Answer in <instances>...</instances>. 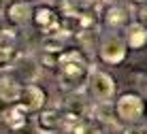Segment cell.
I'll return each instance as SVG.
<instances>
[{"instance_id": "obj_1", "label": "cell", "mask_w": 147, "mask_h": 134, "mask_svg": "<svg viewBox=\"0 0 147 134\" xmlns=\"http://www.w3.org/2000/svg\"><path fill=\"white\" fill-rule=\"evenodd\" d=\"M55 77L58 85L64 92H81L92 70L90 58L81 49H66L64 47L55 58Z\"/></svg>"}, {"instance_id": "obj_2", "label": "cell", "mask_w": 147, "mask_h": 134, "mask_svg": "<svg viewBox=\"0 0 147 134\" xmlns=\"http://www.w3.org/2000/svg\"><path fill=\"white\" fill-rule=\"evenodd\" d=\"M34 28L43 32V36H64L66 32L62 30V22H60V13L58 9L51 4H38L32 9V19Z\"/></svg>"}, {"instance_id": "obj_3", "label": "cell", "mask_w": 147, "mask_h": 134, "mask_svg": "<svg viewBox=\"0 0 147 134\" xmlns=\"http://www.w3.org/2000/svg\"><path fill=\"white\" fill-rule=\"evenodd\" d=\"M115 117L126 123V126H132V123H139L143 119L145 115V102L143 98L139 94H134V92H126V94H121L117 100H115Z\"/></svg>"}, {"instance_id": "obj_4", "label": "cell", "mask_w": 147, "mask_h": 134, "mask_svg": "<svg viewBox=\"0 0 147 134\" xmlns=\"http://www.w3.org/2000/svg\"><path fill=\"white\" fill-rule=\"evenodd\" d=\"M85 85H88L90 96H92L96 102H100V104H102V102H111V100L115 98V92H117L115 79H113L109 73L98 70V68H92V70H90Z\"/></svg>"}, {"instance_id": "obj_5", "label": "cell", "mask_w": 147, "mask_h": 134, "mask_svg": "<svg viewBox=\"0 0 147 134\" xmlns=\"http://www.w3.org/2000/svg\"><path fill=\"white\" fill-rule=\"evenodd\" d=\"M126 53H128V47L119 36H105L98 45V58L102 64L109 66H117L126 60Z\"/></svg>"}, {"instance_id": "obj_6", "label": "cell", "mask_w": 147, "mask_h": 134, "mask_svg": "<svg viewBox=\"0 0 147 134\" xmlns=\"http://www.w3.org/2000/svg\"><path fill=\"white\" fill-rule=\"evenodd\" d=\"M96 9H100V22L107 26V28H111V30L124 28L126 22H128V9H126L121 2L102 0Z\"/></svg>"}, {"instance_id": "obj_7", "label": "cell", "mask_w": 147, "mask_h": 134, "mask_svg": "<svg viewBox=\"0 0 147 134\" xmlns=\"http://www.w3.org/2000/svg\"><path fill=\"white\" fill-rule=\"evenodd\" d=\"M19 104L24 106L28 113H36L43 106H47V92L36 83H28L22 87V94H19Z\"/></svg>"}, {"instance_id": "obj_8", "label": "cell", "mask_w": 147, "mask_h": 134, "mask_svg": "<svg viewBox=\"0 0 147 134\" xmlns=\"http://www.w3.org/2000/svg\"><path fill=\"white\" fill-rule=\"evenodd\" d=\"M4 17L7 22L15 26V28H24L26 24H30L32 19V4L28 0H13V2L7 4L4 9Z\"/></svg>"}, {"instance_id": "obj_9", "label": "cell", "mask_w": 147, "mask_h": 134, "mask_svg": "<svg viewBox=\"0 0 147 134\" xmlns=\"http://www.w3.org/2000/svg\"><path fill=\"white\" fill-rule=\"evenodd\" d=\"M17 60V36L13 30H0V68L13 66Z\"/></svg>"}, {"instance_id": "obj_10", "label": "cell", "mask_w": 147, "mask_h": 134, "mask_svg": "<svg viewBox=\"0 0 147 134\" xmlns=\"http://www.w3.org/2000/svg\"><path fill=\"white\" fill-rule=\"evenodd\" d=\"M22 81L17 79L15 75L9 73H0V100L11 104V102L19 100V94H22Z\"/></svg>"}, {"instance_id": "obj_11", "label": "cell", "mask_w": 147, "mask_h": 134, "mask_svg": "<svg viewBox=\"0 0 147 134\" xmlns=\"http://www.w3.org/2000/svg\"><path fill=\"white\" fill-rule=\"evenodd\" d=\"M0 115H2V121L7 123V128H11V130H22L28 123V111L19 102L7 104V109H2Z\"/></svg>"}, {"instance_id": "obj_12", "label": "cell", "mask_w": 147, "mask_h": 134, "mask_svg": "<svg viewBox=\"0 0 147 134\" xmlns=\"http://www.w3.org/2000/svg\"><path fill=\"white\" fill-rule=\"evenodd\" d=\"M36 113H38L36 126H38V130L43 134L60 130V123H62V111L53 109V106H43V109L36 111Z\"/></svg>"}, {"instance_id": "obj_13", "label": "cell", "mask_w": 147, "mask_h": 134, "mask_svg": "<svg viewBox=\"0 0 147 134\" xmlns=\"http://www.w3.org/2000/svg\"><path fill=\"white\" fill-rule=\"evenodd\" d=\"M128 49H143L147 47V26L143 24H128L126 26V38H124Z\"/></svg>"}, {"instance_id": "obj_14", "label": "cell", "mask_w": 147, "mask_h": 134, "mask_svg": "<svg viewBox=\"0 0 147 134\" xmlns=\"http://www.w3.org/2000/svg\"><path fill=\"white\" fill-rule=\"evenodd\" d=\"M64 36H43V40H40V47H43L45 53L49 55H55L60 53V51L64 49Z\"/></svg>"}, {"instance_id": "obj_15", "label": "cell", "mask_w": 147, "mask_h": 134, "mask_svg": "<svg viewBox=\"0 0 147 134\" xmlns=\"http://www.w3.org/2000/svg\"><path fill=\"white\" fill-rule=\"evenodd\" d=\"M73 134H105V128L98 119H83Z\"/></svg>"}, {"instance_id": "obj_16", "label": "cell", "mask_w": 147, "mask_h": 134, "mask_svg": "<svg viewBox=\"0 0 147 134\" xmlns=\"http://www.w3.org/2000/svg\"><path fill=\"white\" fill-rule=\"evenodd\" d=\"M100 2H102V0H75V4H79V7H83V9H96Z\"/></svg>"}, {"instance_id": "obj_17", "label": "cell", "mask_w": 147, "mask_h": 134, "mask_svg": "<svg viewBox=\"0 0 147 134\" xmlns=\"http://www.w3.org/2000/svg\"><path fill=\"white\" fill-rule=\"evenodd\" d=\"M47 134H66V132H62V130H55V132H47Z\"/></svg>"}, {"instance_id": "obj_18", "label": "cell", "mask_w": 147, "mask_h": 134, "mask_svg": "<svg viewBox=\"0 0 147 134\" xmlns=\"http://www.w3.org/2000/svg\"><path fill=\"white\" fill-rule=\"evenodd\" d=\"M132 134H145V132H132Z\"/></svg>"}, {"instance_id": "obj_19", "label": "cell", "mask_w": 147, "mask_h": 134, "mask_svg": "<svg viewBox=\"0 0 147 134\" xmlns=\"http://www.w3.org/2000/svg\"><path fill=\"white\" fill-rule=\"evenodd\" d=\"M136 2H143V0H136Z\"/></svg>"}, {"instance_id": "obj_20", "label": "cell", "mask_w": 147, "mask_h": 134, "mask_svg": "<svg viewBox=\"0 0 147 134\" xmlns=\"http://www.w3.org/2000/svg\"><path fill=\"white\" fill-rule=\"evenodd\" d=\"M145 111H147V106H145Z\"/></svg>"}, {"instance_id": "obj_21", "label": "cell", "mask_w": 147, "mask_h": 134, "mask_svg": "<svg viewBox=\"0 0 147 134\" xmlns=\"http://www.w3.org/2000/svg\"><path fill=\"white\" fill-rule=\"evenodd\" d=\"M28 2H30V0H28Z\"/></svg>"}]
</instances>
